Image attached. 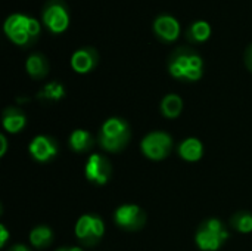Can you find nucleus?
Returning a JSON list of instances; mask_svg holds the SVG:
<instances>
[{
	"instance_id": "1",
	"label": "nucleus",
	"mask_w": 252,
	"mask_h": 251,
	"mask_svg": "<svg viewBox=\"0 0 252 251\" xmlns=\"http://www.w3.org/2000/svg\"><path fill=\"white\" fill-rule=\"evenodd\" d=\"M4 34L16 46L28 47L34 44L41 33L40 22L25 13H12L4 19Z\"/></svg>"
},
{
	"instance_id": "2",
	"label": "nucleus",
	"mask_w": 252,
	"mask_h": 251,
	"mask_svg": "<svg viewBox=\"0 0 252 251\" xmlns=\"http://www.w3.org/2000/svg\"><path fill=\"white\" fill-rule=\"evenodd\" d=\"M202 58L189 47H179L170 58L168 71L174 78L196 81L202 77Z\"/></svg>"
},
{
	"instance_id": "3",
	"label": "nucleus",
	"mask_w": 252,
	"mask_h": 251,
	"mask_svg": "<svg viewBox=\"0 0 252 251\" xmlns=\"http://www.w3.org/2000/svg\"><path fill=\"white\" fill-rule=\"evenodd\" d=\"M130 139L128 124L121 118H109L103 123L100 130V145L103 149L109 152L120 151L126 146Z\"/></svg>"
},
{
	"instance_id": "4",
	"label": "nucleus",
	"mask_w": 252,
	"mask_h": 251,
	"mask_svg": "<svg viewBox=\"0 0 252 251\" xmlns=\"http://www.w3.org/2000/svg\"><path fill=\"white\" fill-rule=\"evenodd\" d=\"M43 25L53 34H61L69 27V9L63 0H47L41 12Z\"/></svg>"
},
{
	"instance_id": "5",
	"label": "nucleus",
	"mask_w": 252,
	"mask_h": 251,
	"mask_svg": "<svg viewBox=\"0 0 252 251\" xmlns=\"http://www.w3.org/2000/svg\"><path fill=\"white\" fill-rule=\"evenodd\" d=\"M227 237L229 234L224 231L221 222L217 219H211L199 228L196 234V244L201 250L217 251L227 240Z\"/></svg>"
},
{
	"instance_id": "6",
	"label": "nucleus",
	"mask_w": 252,
	"mask_h": 251,
	"mask_svg": "<svg viewBox=\"0 0 252 251\" xmlns=\"http://www.w3.org/2000/svg\"><path fill=\"white\" fill-rule=\"evenodd\" d=\"M173 146V141L167 133L162 132H154L149 133L143 141H142V151L143 154L151 158V160H162L165 158Z\"/></svg>"
},
{
	"instance_id": "7",
	"label": "nucleus",
	"mask_w": 252,
	"mask_h": 251,
	"mask_svg": "<svg viewBox=\"0 0 252 251\" xmlns=\"http://www.w3.org/2000/svg\"><path fill=\"white\" fill-rule=\"evenodd\" d=\"M105 232V226L103 222L96 217V216H83L78 219L77 225H75V235L80 241H83L84 244H94L96 241H99L102 238Z\"/></svg>"
},
{
	"instance_id": "8",
	"label": "nucleus",
	"mask_w": 252,
	"mask_h": 251,
	"mask_svg": "<svg viewBox=\"0 0 252 251\" xmlns=\"http://www.w3.org/2000/svg\"><path fill=\"white\" fill-rule=\"evenodd\" d=\"M154 34L164 43H173L180 36V24L171 15H159L154 21Z\"/></svg>"
},
{
	"instance_id": "9",
	"label": "nucleus",
	"mask_w": 252,
	"mask_h": 251,
	"mask_svg": "<svg viewBox=\"0 0 252 251\" xmlns=\"http://www.w3.org/2000/svg\"><path fill=\"white\" fill-rule=\"evenodd\" d=\"M111 175V166L106 158L94 154L89 158L86 164V178L97 185H105Z\"/></svg>"
},
{
	"instance_id": "10",
	"label": "nucleus",
	"mask_w": 252,
	"mask_h": 251,
	"mask_svg": "<svg viewBox=\"0 0 252 251\" xmlns=\"http://www.w3.org/2000/svg\"><path fill=\"white\" fill-rule=\"evenodd\" d=\"M115 222L124 229H139L145 223V215L137 206H121L115 212Z\"/></svg>"
},
{
	"instance_id": "11",
	"label": "nucleus",
	"mask_w": 252,
	"mask_h": 251,
	"mask_svg": "<svg viewBox=\"0 0 252 251\" xmlns=\"http://www.w3.org/2000/svg\"><path fill=\"white\" fill-rule=\"evenodd\" d=\"M97 64V52L93 47H83L72 53L71 67L75 72L86 74L92 71Z\"/></svg>"
},
{
	"instance_id": "12",
	"label": "nucleus",
	"mask_w": 252,
	"mask_h": 251,
	"mask_svg": "<svg viewBox=\"0 0 252 251\" xmlns=\"http://www.w3.org/2000/svg\"><path fill=\"white\" fill-rule=\"evenodd\" d=\"M58 152V148L55 145V142L46 136H37L31 141L30 143V154L32 155V158H35L37 161H49L50 158H53Z\"/></svg>"
},
{
	"instance_id": "13",
	"label": "nucleus",
	"mask_w": 252,
	"mask_h": 251,
	"mask_svg": "<svg viewBox=\"0 0 252 251\" xmlns=\"http://www.w3.org/2000/svg\"><path fill=\"white\" fill-rule=\"evenodd\" d=\"M25 68H27V72L32 77V78H43L47 75L49 72V62L46 59L44 55L41 53H32L27 58V62H25Z\"/></svg>"
},
{
	"instance_id": "14",
	"label": "nucleus",
	"mask_w": 252,
	"mask_h": 251,
	"mask_svg": "<svg viewBox=\"0 0 252 251\" xmlns=\"http://www.w3.org/2000/svg\"><path fill=\"white\" fill-rule=\"evenodd\" d=\"M211 36V25L207 21H195L186 30V38L190 43H204Z\"/></svg>"
},
{
	"instance_id": "15",
	"label": "nucleus",
	"mask_w": 252,
	"mask_h": 251,
	"mask_svg": "<svg viewBox=\"0 0 252 251\" xmlns=\"http://www.w3.org/2000/svg\"><path fill=\"white\" fill-rule=\"evenodd\" d=\"M179 154L186 161H198L202 157V143L195 138L186 139L180 143Z\"/></svg>"
},
{
	"instance_id": "16",
	"label": "nucleus",
	"mask_w": 252,
	"mask_h": 251,
	"mask_svg": "<svg viewBox=\"0 0 252 251\" xmlns=\"http://www.w3.org/2000/svg\"><path fill=\"white\" fill-rule=\"evenodd\" d=\"M25 126V115L15 109V108H7L3 114V127L10 132V133H18L22 127Z\"/></svg>"
},
{
	"instance_id": "17",
	"label": "nucleus",
	"mask_w": 252,
	"mask_h": 251,
	"mask_svg": "<svg viewBox=\"0 0 252 251\" xmlns=\"http://www.w3.org/2000/svg\"><path fill=\"white\" fill-rule=\"evenodd\" d=\"M183 108V102L182 98L179 95H167L162 102H161V112L162 115H165L167 118H176L180 115Z\"/></svg>"
},
{
	"instance_id": "18",
	"label": "nucleus",
	"mask_w": 252,
	"mask_h": 251,
	"mask_svg": "<svg viewBox=\"0 0 252 251\" xmlns=\"http://www.w3.org/2000/svg\"><path fill=\"white\" fill-rule=\"evenodd\" d=\"M93 143L92 135L87 130H75L69 138V145L75 152H84L87 151Z\"/></svg>"
},
{
	"instance_id": "19",
	"label": "nucleus",
	"mask_w": 252,
	"mask_h": 251,
	"mask_svg": "<svg viewBox=\"0 0 252 251\" xmlns=\"http://www.w3.org/2000/svg\"><path fill=\"white\" fill-rule=\"evenodd\" d=\"M52 241V231L47 226H38L31 231L30 234V243L35 249H44Z\"/></svg>"
},
{
	"instance_id": "20",
	"label": "nucleus",
	"mask_w": 252,
	"mask_h": 251,
	"mask_svg": "<svg viewBox=\"0 0 252 251\" xmlns=\"http://www.w3.org/2000/svg\"><path fill=\"white\" fill-rule=\"evenodd\" d=\"M63 95H65L63 86L61 83L52 81L41 89V92L38 93V98L49 99V101H59L61 98H63Z\"/></svg>"
},
{
	"instance_id": "21",
	"label": "nucleus",
	"mask_w": 252,
	"mask_h": 251,
	"mask_svg": "<svg viewBox=\"0 0 252 251\" xmlns=\"http://www.w3.org/2000/svg\"><path fill=\"white\" fill-rule=\"evenodd\" d=\"M233 226L242 232V234H248L252 231V215L250 213H239L233 217L232 220Z\"/></svg>"
},
{
	"instance_id": "22",
	"label": "nucleus",
	"mask_w": 252,
	"mask_h": 251,
	"mask_svg": "<svg viewBox=\"0 0 252 251\" xmlns=\"http://www.w3.org/2000/svg\"><path fill=\"white\" fill-rule=\"evenodd\" d=\"M7 238H9V232L6 231V226L0 225V247H4Z\"/></svg>"
},
{
	"instance_id": "23",
	"label": "nucleus",
	"mask_w": 252,
	"mask_h": 251,
	"mask_svg": "<svg viewBox=\"0 0 252 251\" xmlns=\"http://www.w3.org/2000/svg\"><path fill=\"white\" fill-rule=\"evenodd\" d=\"M245 64H247L248 70H251L252 71V44L248 46V49H247V52H245Z\"/></svg>"
},
{
	"instance_id": "24",
	"label": "nucleus",
	"mask_w": 252,
	"mask_h": 251,
	"mask_svg": "<svg viewBox=\"0 0 252 251\" xmlns=\"http://www.w3.org/2000/svg\"><path fill=\"white\" fill-rule=\"evenodd\" d=\"M0 141H1V151H0V155H4V152H6V146H7V142H6V138H4V136H0Z\"/></svg>"
},
{
	"instance_id": "25",
	"label": "nucleus",
	"mask_w": 252,
	"mask_h": 251,
	"mask_svg": "<svg viewBox=\"0 0 252 251\" xmlns=\"http://www.w3.org/2000/svg\"><path fill=\"white\" fill-rule=\"evenodd\" d=\"M10 251H30L28 249H25V247H22V246H16V247H13Z\"/></svg>"
},
{
	"instance_id": "26",
	"label": "nucleus",
	"mask_w": 252,
	"mask_h": 251,
	"mask_svg": "<svg viewBox=\"0 0 252 251\" xmlns=\"http://www.w3.org/2000/svg\"><path fill=\"white\" fill-rule=\"evenodd\" d=\"M59 251H83L81 249H78V247H74V249H62V250Z\"/></svg>"
}]
</instances>
